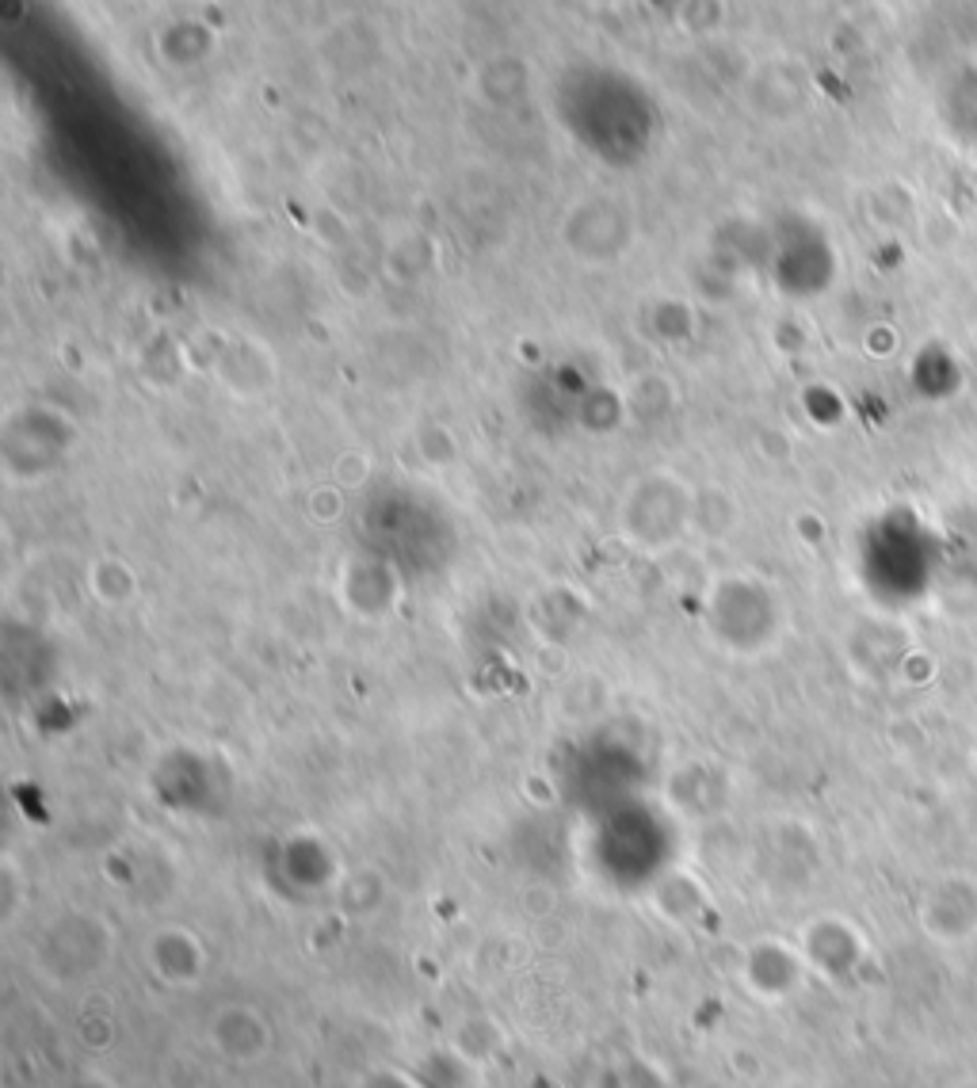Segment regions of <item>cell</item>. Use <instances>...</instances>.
Returning a JSON list of instances; mask_svg holds the SVG:
<instances>
[{"label": "cell", "mask_w": 977, "mask_h": 1088, "mask_svg": "<svg viewBox=\"0 0 977 1088\" xmlns=\"http://www.w3.org/2000/svg\"><path fill=\"white\" fill-rule=\"evenodd\" d=\"M695 489L672 474H646L631 486L619 509L623 535L638 550H664L692 527Z\"/></svg>", "instance_id": "obj_1"}, {"label": "cell", "mask_w": 977, "mask_h": 1088, "mask_svg": "<svg viewBox=\"0 0 977 1088\" xmlns=\"http://www.w3.org/2000/svg\"><path fill=\"white\" fill-rule=\"evenodd\" d=\"M88 592L103 603V608H123V603L134 600L138 592V573L131 570L119 558H100V562L88 570Z\"/></svg>", "instance_id": "obj_2"}]
</instances>
